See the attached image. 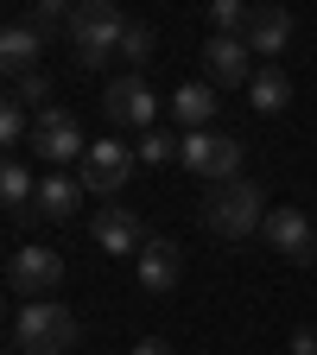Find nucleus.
Listing matches in <instances>:
<instances>
[{"instance_id": "nucleus-22", "label": "nucleus", "mask_w": 317, "mask_h": 355, "mask_svg": "<svg viewBox=\"0 0 317 355\" xmlns=\"http://www.w3.org/2000/svg\"><path fill=\"white\" fill-rule=\"evenodd\" d=\"M248 13H254V7H241V0H209V26H216L222 38H241V32H248Z\"/></svg>"}, {"instance_id": "nucleus-4", "label": "nucleus", "mask_w": 317, "mask_h": 355, "mask_svg": "<svg viewBox=\"0 0 317 355\" xmlns=\"http://www.w3.org/2000/svg\"><path fill=\"white\" fill-rule=\"evenodd\" d=\"M241 140L222 127H203V133H178V165H185L191 178H203V184H235L241 178Z\"/></svg>"}, {"instance_id": "nucleus-17", "label": "nucleus", "mask_w": 317, "mask_h": 355, "mask_svg": "<svg viewBox=\"0 0 317 355\" xmlns=\"http://www.w3.org/2000/svg\"><path fill=\"white\" fill-rule=\"evenodd\" d=\"M0 203H7V216H13V222H26V216H32V203H38V178H32V165H26V159H7V165H0Z\"/></svg>"}, {"instance_id": "nucleus-24", "label": "nucleus", "mask_w": 317, "mask_h": 355, "mask_svg": "<svg viewBox=\"0 0 317 355\" xmlns=\"http://www.w3.org/2000/svg\"><path fill=\"white\" fill-rule=\"evenodd\" d=\"M165 159H178V140H171V133H140V165H165Z\"/></svg>"}, {"instance_id": "nucleus-19", "label": "nucleus", "mask_w": 317, "mask_h": 355, "mask_svg": "<svg viewBox=\"0 0 317 355\" xmlns=\"http://www.w3.org/2000/svg\"><path fill=\"white\" fill-rule=\"evenodd\" d=\"M70 13H76V7H64V0H32L19 19H26L38 38H51V32H70Z\"/></svg>"}, {"instance_id": "nucleus-5", "label": "nucleus", "mask_w": 317, "mask_h": 355, "mask_svg": "<svg viewBox=\"0 0 317 355\" xmlns=\"http://www.w3.org/2000/svg\"><path fill=\"white\" fill-rule=\"evenodd\" d=\"M7 286L32 304V298H51L64 286V254L58 248H44V241H26L7 254Z\"/></svg>"}, {"instance_id": "nucleus-26", "label": "nucleus", "mask_w": 317, "mask_h": 355, "mask_svg": "<svg viewBox=\"0 0 317 355\" xmlns=\"http://www.w3.org/2000/svg\"><path fill=\"white\" fill-rule=\"evenodd\" d=\"M133 355H171V343H165V336H140V343H133Z\"/></svg>"}, {"instance_id": "nucleus-8", "label": "nucleus", "mask_w": 317, "mask_h": 355, "mask_svg": "<svg viewBox=\"0 0 317 355\" xmlns=\"http://www.w3.org/2000/svg\"><path fill=\"white\" fill-rule=\"evenodd\" d=\"M102 114H108V127H133V133H153L159 96L146 89V76H114V83L102 89Z\"/></svg>"}, {"instance_id": "nucleus-2", "label": "nucleus", "mask_w": 317, "mask_h": 355, "mask_svg": "<svg viewBox=\"0 0 317 355\" xmlns=\"http://www.w3.org/2000/svg\"><path fill=\"white\" fill-rule=\"evenodd\" d=\"M76 336H83L76 311L58 298H32L13 311V355H70Z\"/></svg>"}, {"instance_id": "nucleus-20", "label": "nucleus", "mask_w": 317, "mask_h": 355, "mask_svg": "<svg viewBox=\"0 0 317 355\" xmlns=\"http://www.w3.org/2000/svg\"><path fill=\"white\" fill-rule=\"evenodd\" d=\"M146 58H153V26L133 19L127 38H121V64H127V76H146Z\"/></svg>"}, {"instance_id": "nucleus-13", "label": "nucleus", "mask_w": 317, "mask_h": 355, "mask_svg": "<svg viewBox=\"0 0 317 355\" xmlns=\"http://www.w3.org/2000/svg\"><path fill=\"white\" fill-rule=\"evenodd\" d=\"M216 96H222L216 83H178V89H171V121L185 127V133H203V127H216V108H222Z\"/></svg>"}, {"instance_id": "nucleus-10", "label": "nucleus", "mask_w": 317, "mask_h": 355, "mask_svg": "<svg viewBox=\"0 0 317 355\" xmlns=\"http://www.w3.org/2000/svg\"><path fill=\"white\" fill-rule=\"evenodd\" d=\"M197 58H203V83H216V89H248V83H254V51H248L241 38L209 32Z\"/></svg>"}, {"instance_id": "nucleus-23", "label": "nucleus", "mask_w": 317, "mask_h": 355, "mask_svg": "<svg viewBox=\"0 0 317 355\" xmlns=\"http://www.w3.org/2000/svg\"><path fill=\"white\" fill-rule=\"evenodd\" d=\"M32 114L19 108V102H7V108H0V140H7V146H19V140H32Z\"/></svg>"}, {"instance_id": "nucleus-3", "label": "nucleus", "mask_w": 317, "mask_h": 355, "mask_svg": "<svg viewBox=\"0 0 317 355\" xmlns=\"http://www.w3.org/2000/svg\"><path fill=\"white\" fill-rule=\"evenodd\" d=\"M127 13L114 0H76L70 13V44H76V64L83 70H102L108 58H121V38H127Z\"/></svg>"}, {"instance_id": "nucleus-15", "label": "nucleus", "mask_w": 317, "mask_h": 355, "mask_svg": "<svg viewBox=\"0 0 317 355\" xmlns=\"http://www.w3.org/2000/svg\"><path fill=\"white\" fill-rule=\"evenodd\" d=\"M38 58H44V38H38L26 19H13L7 32H0V70H7L13 83H19V76H32V70H44Z\"/></svg>"}, {"instance_id": "nucleus-14", "label": "nucleus", "mask_w": 317, "mask_h": 355, "mask_svg": "<svg viewBox=\"0 0 317 355\" xmlns=\"http://www.w3.org/2000/svg\"><path fill=\"white\" fill-rule=\"evenodd\" d=\"M241 44H248L254 58H280L286 44H292V13H286V7H254V13H248Z\"/></svg>"}, {"instance_id": "nucleus-21", "label": "nucleus", "mask_w": 317, "mask_h": 355, "mask_svg": "<svg viewBox=\"0 0 317 355\" xmlns=\"http://www.w3.org/2000/svg\"><path fill=\"white\" fill-rule=\"evenodd\" d=\"M7 102H19L26 114H32V108L44 114V102H51V76H44V70H32V76H19V83L7 89Z\"/></svg>"}, {"instance_id": "nucleus-9", "label": "nucleus", "mask_w": 317, "mask_h": 355, "mask_svg": "<svg viewBox=\"0 0 317 355\" xmlns=\"http://www.w3.org/2000/svg\"><path fill=\"white\" fill-rule=\"evenodd\" d=\"M133 159L140 153H127L121 140H89V153H83V165H76V178H83V191H102V197H114L127 178H133Z\"/></svg>"}, {"instance_id": "nucleus-7", "label": "nucleus", "mask_w": 317, "mask_h": 355, "mask_svg": "<svg viewBox=\"0 0 317 355\" xmlns=\"http://www.w3.org/2000/svg\"><path fill=\"white\" fill-rule=\"evenodd\" d=\"M260 241L273 248V254H286L292 266H305V260H317V222H311L298 203H273V216H266Z\"/></svg>"}, {"instance_id": "nucleus-18", "label": "nucleus", "mask_w": 317, "mask_h": 355, "mask_svg": "<svg viewBox=\"0 0 317 355\" xmlns=\"http://www.w3.org/2000/svg\"><path fill=\"white\" fill-rule=\"evenodd\" d=\"M248 102H254L260 114H280V108L292 102V76H286L280 64H260V70H254V83H248Z\"/></svg>"}, {"instance_id": "nucleus-1", "label": "nucleus", "mask_w": 317, "mask_h": 355, "mask_svg": "<svg viewBox=\"0 0 317 355\" xmlns=\"http://www.w3.org/2000/svg\"><path fill=\"white\" fill-rule=\"evenodd\" d=\"M203 229L222 235V241H248L266 229V216H273V203H266V191L254 184V178H235V184H209L203 191Z\"/></svg>"}, {"instance_id": "nucleus-16", "label": "nucleus", "mask_w": 317, "mask_h": 355, "mask_svg": "<svg viewBox=\"0 0 317 355\" xmlns=\"http://www.w3.org/2000/svg\"><path fill=\"white\" fill-rule=\"evenodd\" d=\"M83 197H89V191H83L76 171H51V178H38V203H32V209H38L44 222H70Z\"/></svg>"}, {"instance_id": "nucleus-6", "label": "nucleus", "mask_w": 317, "mask_h": 355, "mask_svg": "<svg viewBox=\"0 0 317 355\" xmlns=\"http://www.w3.org/2000/svg\"><path fill=\"white\" fill-rule=\"evenodd\" d=\"M32 153H38L44 165H83V153H89L83 121H76L70 108H44L38 127H32Z\"/></svg>"}, {"instance_id": "nucleus-11", "label": "nucleus", "mask_w": 317, "mask_h": 355, "mask_svg": "<svg viewBox=\"0 0 317 355\" xmlns=\"http://www.w3.org/2000/svg\"><path fill=\"white\" fill-rule=\"evenodd\" d=\"M178 273H185V254H178L171 235H153L140 254H133V279H140V292H153V298H171Z\"/></svg>"}, {"instance_id": "nucleus-12", "label": "nucleus", "mask_w": 317, "mask_h": 355, "mask_svg": "<svg viewBox=\"0 0 317 355\" xmlns=\"http://www.w3.org/2000/svg\"><path fill=\"white\" fill-rule=\"evenodd\" d=\"M89 235H96V248H102V254H140V248L153 241V229H146V222L133 216L127 203H108L96 222H89Z\"/></svg>"}, {"instance_id": "nucleus-25", "label": "nucleus", "mask_w": 317, "mask_h": 355, "mask_svg": "<svg viewBox=\"0 0 317 355\" xmlns=\"http://www.w3.org/2000/svg\"><path fill=\"white\" fill-rule=\"evenodd\" d=\"M292 355H317V330H311V324L292 330Z\"/></svg>"}]
</instances>
